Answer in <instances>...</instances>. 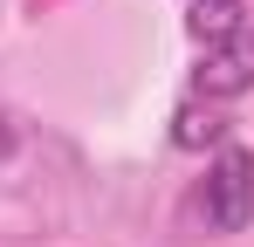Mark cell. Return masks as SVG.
I'll return each instance as SVG.
<instances>
[{"mask_svg":"<svg viewBox=\"0 0 254 247\" xmlns=\"http://www.w3.org/2000/svg\"><path fill=\"white\" fill-rule=\"evenodd\" d=\"M14 144H21V137H14V124L0 117V158H14Z\"/></svg>","mask_w":254,"mask_h":247,"instance_id":"obj_5","label":"cell"},{"mask_svg":"<svg viewBox=\"0 0 254 247\" xmlns=\"http://www.w3.org/2000/svg\"><path fill=\"white\" fill-rule=\"evenodd\" d=\"M186 28H192L199 48H213V41H227V35H241V28H248V0H192Z\"/></svg>","mask_w":254,"mask_h":247,"instance_id":"obj_4","label":"cell"},{"mask_svg":"<svg viewBox=\"0 0 254 247\" xmlns=\"http://www.w3.org/2000/svg\"><path fill=\"white\" fill-rule=\"evenodd\" d=\"M220 137H227V117L213 110L206 96H192V103L172 110V144H179V151H206V144H220Z\"/></svg>","mask_w":254,"mask_h":247,"instance_id":"obj_3","label":"cell"},{"mask_svg":"<svg viewBox=\"0 0 254 247\" xmlns=\"http://www.w3.org/2000/svg\"><path fill=\"white\" fill-rule=\"evenodd\" d=\"M254 89V28H241V35L213 41L206 62L192 69V96H206V103H234V96H248Z\"/></svg>","mask_w":254,"mask_h":247,"instance_id":"obj_2","label":"cell"},{"mask_svg":"<svg viewBox=\"0 0 254 247\" xmlns=\"http://www.w3.org/2000/svg\"><path fill=\"white\" fill-rule=\"evenodd\" d=\"M192 213L206 220V234H241V227L254 220V151L220 144V158H213L206 179H199Z\"/></svg>","mask_w":254,"mask_h":247,"instance_id":"obj_1","label":"cell"}]
</instances>
